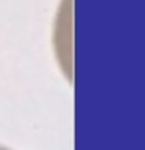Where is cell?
<instances>
[{"mask_svg":"<svg viewBox=\"0 0 145 150\" xmlns=\"http://www.w3.org/2000/svg\"><path fill=\"white\" fill-rule=\"evenodd\" d=\"M0 150H14V149L8 147V145H5V144H0Z\"/></svg>","mask_w":145,"mask_h":150,"instance_id":"cell-1","label":"cell"}]
</instances>
